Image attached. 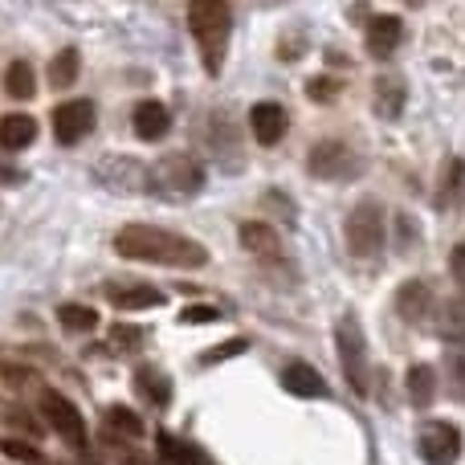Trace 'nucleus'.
Returning a JSON list of instances; mask_svg holds the SVG:
<instances>
[{
    "mask_svg": "<svg viewBox=\"0 0 465 465\" xmlns=\"http://www.w3.org/2000/svg\"><path fill=\"white\" fill-rule=\"evenodd\" d=\"M114 253L127 257V262L172 265V270H201L209 262V249L201 241L160 225H123L114 232Z\"/></svg>",
    "mask_w": 465,
    "mask_h": 465,
    "instance_id": "obj_1",
    "label": "nucleus"
},
{
    "mask_svg": "<svg viewBox=\"0 0 465 465\" xmlns=\"http://www.w3.org/2000/svg\"><path fill=\"white\" fill-rule=\"evenodd\" d=\"M188 25H193L196 41H201L204 70L221 74V65H225L229 33H232V8H229V0H188Z\"/></svg>",
    "mask_w": 465,
    "mask_h": 465,
    "instance_id": "obj_2",
    "label": "nucleus"
},
{
    "mask_svg": "<svg viewBox=\"0 0 465 465\" xmlns=\"http://www.w3.org/2000/svg\"><path fill=\"white\" fill-rule=\"evenodd\" d=\"M204 188V163L188 152L163 155L155 168H147V193H160L168 201H188Z\"/></svg>",
    "mask_w": 465,
    "mask_h": 465,
    "instance_id": "obj_3",
    "label": "nucleus"
},
{
    "mask_svg": "<svg viewBox=\"0 0 465 465\" xmlns=\"http://www.w3.org/2000/svg\"><path fill=\"white\" fill-rule=\"evenodd\" d=\"M335 343H339V368H343L347 384H351L355 396H368V335H363L360 319L355 314H343L335 322Z\"/></svg>",
    "mask_w": 465,
    "mask_h": 465,
    "instance_id": "obj_4",
    "label": "nucleus"
},
{
    "mask_svg": "<svg viewBox=\"0 0 465 465\" xmlns=\"http://www.w3.org/2000/svg\"><path fill=\"white\" fill-rule=\"evenodd\" d=\"M380 245H384V204L376 196H363L347 213V249L355 257H376Z\"/></svg>",
    "mask_w": 465,
    "mask_h": 465,
    "instance_id": "obj_5",
    "label": "nucleus"
},
{
    "mask_svg": "<svg viewBox=\"0 0 465 465\" xmlns=\"http://www.w3.org/2000/svg\"><path fill=\"white\" fill-rule=\"evenodd\" d=\"M41 417L49 420V429H54V433L62 437L65 445H74V450H86L90 429H86V417H82V409L70 401V396L45 388V392H41Z\"/></svg>",
    "mask_w": 465,
    "mask_h": 465,
    "instance_id": "obj_6",
    "label": "nucleus"
},
{
    "mask_svg": "<svg viewBox=\"0 0 465 465\" xmlns=\"http://www.w3.org/2000/svg\"><path fill=\"white\" fill-rule=\"evenodd\" d=\"M306 168L319 180H355L363 172V155L351 143H339V139H322L311 147L306 155Z\"/></svg>",
    "mask_w": 465,
    "mask_h": 465,
    "instance_id": "obj_7",
    "label": "nucleus"
},
{
    "mask_svg": "<svg viewBox=\"0 0 465 465\" xmlns=\"http://www.w3.org/2000/svg\"><path fill=\"white\" fill-rule=\"evenodd\" d=\"M420 458L429 465H458L461 458V429L453 420H429L420 429Z\"/></svg>",
    "mask_w": 465,
    "mask_h": 465,
    "instance_id": "obj_8",
    "label": "nucleus"
},
{
    "mask_svg": "<svg viewBox=\"0 0 465 465\" xmlns=\"http://www.w3.org/2000/svg\"><path fill=\"white\" fill-rule=\"evenodd\" d=\"M94 131V103L86 98H74V103H62L54 111V139L62 147H74Z\"/></svg>",
    "mask_w": 465,
    "mask_h": 465,
    "instance_id": "obj_9",
    "label": "nucleus"
},
{
    "mask_svg": "<svg viewBox=\"0 0 465 465\" xmlns=\"http://www.w3.org/2000/svg\"><path fill=\"white\" fill-rule=\"evenodd\" d=\"M249 131L262 147H273L282 143V135L290 131V114L282 103H253L249 106Z\"/></svg>",
    "mask_w": 465,
    "mask_h": 465,
    "instance_id": "obj_10",
    "label": "nucleus"
},
{
    "mask_svg": "<svg viewBox=\"0 0 465 465\" xmlns=\"http://www.w3.org/2000/svg\"><path fill=\"white\" fill-rule=\"evenodd\" d=\"M131 127H135L139 139L155 143V139H163L172 131V114H168V106H163L160 98H143V103L131 111Z\"/></svg>",
    "mask_w": 465,
    "mask_h": 465,
    "instance_id": "obj_11",
    "label": "nucleus"
},
{
    "mask_svg": "<svg viewBox=\"0 0 465 465\" xmlns=\"http://www.w3.org/2000/svg\"><path fill=\"white\" fill-rule=\"evenodd\" d=\"M401 41H404V21L396 13H380V16H371V25H368V49H371V57H392L396 49H401Z\"/></svg>",
    "mask_w": 465,
    "mask_h": 465,
    "instance_id": "obj_12",
    "label": "nucleus"
},
{
    "mask_svg": "<svg viewBox=\"0 0 465 465\" xmlns=\"http://www.w3.org/2000/svg\"><path fill=\"white\" fill-rule=\"evenodd\" d=\"M114 311H147V306H163V290L147 286V282H119V286H106Z\"/></svg>",
    "mask_w": 465,
    "mask_h": 465,
    "instance_id": "obj_13",
    "label": "nucleus"
},
{
    "mask_svg": "<svg viewBox=\"0 0 465 465\" xmlns=\"http://www.w3.org/2000/svg\"><path fill=\"white\" fill-rule=\"evenodd\" d=\"M429 311H433V290H429V282L409 278L396 290V314H401L404 322H425Z\"/></svg>",
    "mask_w": 465,
    "mask_h": 465,
    "instance_id": "obj_14",
    "label": "nucleus"
},
{
    "mask_svg": "<svg viewBox=\"0 0 465 465\" xmlns=\"http://www.w3.org/2000/svg\"><path fill=\"white\" fill-rule=\"evenodd\" d=\"M282 388H286L290 396H302V401H311V396L314 401L327 396V380H322L311 363H286V371H282Z\"/></svg>",
    "mask_w": 465,
    "mask_h": 465,
    "instance_id": "obj_15",
    "label": "nucleus"
},
{
    "mask_svg": "<svg viewBox=\"0 0 465 465\" xmlns=\"http://www.w3.org/2000/svg\"><path fill=\"white\" fill-rule=\"evenodd\" d=\"M155 445H160V458L168 465H217L209 458V453L201 450L196 441H184V437H172V433H160L155 437Z\"/></svg>",
    "mask_w": 465,
    "mask_h": 465,
    "instance_id": "obj_16",
    "label": "nucleus"
},
{
    "mask_svg": "<svg viewBox=\"0 0 465 465\" xmlns=\"http://www.w3.org/2000/svg\"><path fill=\"white\" fill-rule=\"evenodd\" d=\"M37 139V119L33 114H5L0 119V147L5 152H21Z\"/></svg>",
    "mask_w": 465,
    "mask_h": 465,
    "instance_id": "obj_17",
    "label": "nucleus"
},
{
    "mask_svg": "<svg viewBox=\"0 0 465 465\" xmlns=\"http://www.w3.org/2000/svg\"><path fill=\"white\" fill-rule=\"evenodd\" d=\"M135 392L143 396L155 409H168L172 404V380L160 368H135Z\"/></svg>",
    "mask_w": 465,
    "mask_h": 465,
    "instance_id": "obj_18",
    "label": "nucleus"
},
{
    "mask_svg": "<svg viewBox=\"0 0 465 465\" xmlns=\"http://www.w3.org/2000/svg\"><path fill=\"white\" fill-rule=\"evenodd\" d=\"M241 245L249 249V253H257V257H270V253H278V229H270V225H262V221H245L241 225Z\"/></svg>",
    "mask_w": 465,
    "mask_h": 465,
    "instance_id": "obj_19",
    "label": "nucleus"
},
{
    "mask_svg": "<svg viewBox=\"0 0 465 465\" xmlns=\"http://www.w3.org/2000/svg\"><path fill=\"white\" fill-rule=\"evenodd\" d=\"M404 384H409V401L417 404V409H429V404H433V396H437V371L429 368V363H412Z\"/></svg>",
    "mask_w": 465,
    "mask_h": 465,
    "instance_id": "obj_20",
    "label": "nucleus"
},
{
    "mask_svg": "<svg viewBox=\"0 0 465 465\" xmlns=\"http://www.w3.org/2000/svg\"><path fill=\"white\" fill-rule=\"evenodd\" d=\"M5 94L16 98V103H29L37 94V74H33L29 62H13L5 70Z\"/></svg>",
    "mask_w": 465,
    "mask_h": 465,
    "instance_id": "obj_21",
    "label": "nucleus"
},
{
    "mask_svg": "<svg viewBox=\"0 0 465 465\" xmlns=\"http://www.w3.org/2000/svg\"><path fill=\"white\" fill-rule=\"evenodd\" d=\"M78 65H82L78 49H57V54L49 57V86H57V90L74 86V82H78Z\"/></svg>",
    "mask_w": 465,
    "mask_h": 465,
    "instance_id": "obj_22",
    "label": "nucleus"
},
{
    "mask_svg": "<svg viewBox=\"0 0 465 465\" xmlns=\"http://www.w3.org/2000/svg\"><path fill=\"white\" fill-rule=\"evenodd\" d=\"M106 429L119 433V437H131V441H139V437L147 433V425L139 420V412L127 409V404H111V409H106Z\"/></svg>",
    "mask_w": 465,
    "mask_h": 465,
    "instance_id": "obj_23",
    "label": "nucleus"
},
{
    "mask_svg": "<svg viewBox=\"0 0 465 465\" xmlns=\"http://www.w3.org/2000/svg\"><path fill=\"white\" fill-rule=\"evenodd\" d=\"M57 322H62L70 335H90V331L98 327V311L78 306V302H65V306H57Z\"/></svg>",
    "mask_w": 465,
    "mask_h": 465,
    "instance_id": "obj_24",
    "label": "nucleus"
},
{
    "mask_svg": "<svg viewBox=\"0 0 465 465\" xmlns=\"http://www.w3.org/2000/svg\"><path fill=\"white\" fill-rule=\"evenodd\" d=\"M401 106H404V82L388 74V78L376 82V111L384 114V119H396V114H401Z\"/></svg>",
    "mask_w": 465,
    "mask_h": 465,
    "instance_id": "obj_25",
    "label": "nucleus"
},
{
    "mask_svg": "<svg viewBox=\"0 0 465 465\" xmlns=\"http://www.w3.org/2000/svg\"><path fill=\"white\" fill-rule=\"evenodd\" d=\"M143 339H147L143 327H131V322H114L111 327V347H119V351H139Z\"/></svg>",
    "mask_w": 465,
    "mask_h": 465,
    "instance_id": "obj_26",
    "label": "nucleus"
},
{
    "mask_svg": "<svg viewBox=\"0 0 465 465\" xmlns=\"http://www.w3.org/2000/svg\"><path fill=\"white\" fill-rule=\"evenodd\" d=\"M0 453L13 458V461H21V465H41V453L33 450V445L16 441V437H0Z\"/></svg>",
    "mask_w": 465,
    "mask_h": 465,
    "instance_id": "obj_27",
    "label": "nucleus"
},
{
    "mask_svg": "<svg viewBox=\"0 0 465 465\" xmlns=\"http://www.w3.org/2000/svg\"><path fill=\"white\" fill-rule=\"evenodd\" d=\"M241 351H249L245 339H225L221 347H213V351H204V355H201V368H213V363H225V360H232V355H241Z\"/></svg>",
    "mask_w": 465,
    "mask_h": 465,
    "instance_id": "obj_28",
    "label": "nucleus"
},
{
    "mask_svg": "<svg viewBox=\"0 0 465 465\" xmlns=\"http://www.w3.org/2000/svg\"><path fill=\"white\" fill-rule=\"evenodd\" d=\"M339 90H343V82L331 78V74H319L314 82H306V98H314V103H331Z\"/></svg>",
    "mask_w": 465,
    "mask_h": 465,
    "instance_id": "obj_29",
    "label": "nucleus"
},
{
    "mask_svg": "<svg viewBox=\"0 0 465 465\" xmlns=\"http://www.w3.org/2000/svg\"><path fill=\"white\" fill-rule=\"evenodd\" d=\"M221 311L217 306H188V311H180V322H188V327H196V322H217Z\"/></svg>",
    "mask_w": 465,
    "mask_h": 465,
    "instance_id": "obj_30",
    "label": "nucleus"
},
{
    "mask_svg": "<svg viewBox=\"0 0 465 465\" xmlns=\"http://www.w3.org/2000/svg\"><path fill=\"white\" fill-rule=\"evenodd\" d=\"M396 232H401V249H412V241H417V221H412L409 213H401V217H396Z\"/></svg>",
    "mask_w": 465,
    "mask_h": 465,
    "instance_id": "obj_31",
    "label": "nucleus"
},
{
    "mask_svg": "<svg viewBox=\"0 0 465 465\" xmlns=\"http://www.w3.org/2000/svg\"><path fill=\"white\" fill-rule=\"evenodd\" d=\"M0 380H5V384H29V368H16V363H0Z\"/></svg>",
    "mask_w": 465,
    "mask_h": 465,
    "instance_id": "obj_32",
    "label": "nucleus"
},
{
    "mask_svg": "<svg viewBox=\"0 0 465 465\" xmlns=\"http://www.w3.org/2000/svg\"><path fill=\"white\" fill-rule=\"evenodd\" d=\"M450 270H453V278L465 286V241L461 245H453V253H450Z\"/></svg>",
    "mask_w": 465,
    "mask_h": 465,
    "instance_id": "obj_33",
    "label": "nucleus"
},
{
    "mask_svg": "<svg viewBox=\"0 0 465 465\" xmlns=\"http://www.w3.org/2000/svg\"><path fill=\"white\" fill-rule=\"evenodd\" d=\"M25 180V172H16V168H8V163H0V184H21Z\"/></svg>",
    "mask_w": 465,
    "mask_h": 465,
    "instance_id": "obj_34",
    "label": "nucleus"
}]
</instances>
